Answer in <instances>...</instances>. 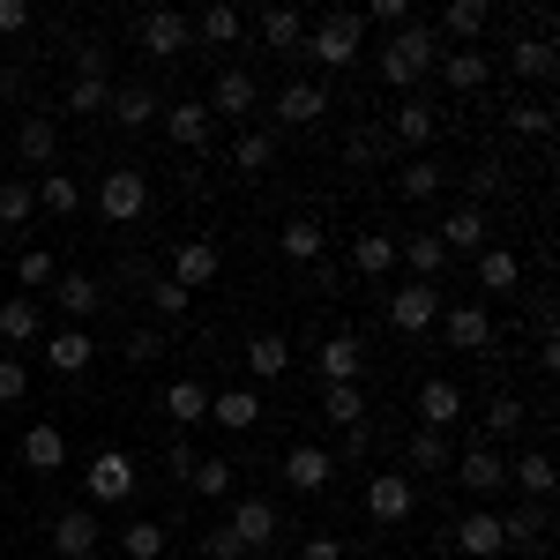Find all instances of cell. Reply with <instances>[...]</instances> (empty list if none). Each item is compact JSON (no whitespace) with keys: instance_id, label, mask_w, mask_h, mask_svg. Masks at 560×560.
I'll return each mask as SVG.
<instances>
[{"instance_id":"1","label":"cell","mask_w":560,"mask_h":560,"mask_svg":"<svg viewBox=\"0 0 560 560\" xmlns=\"http://www.w3.org/2000/svg\"><path fill=\"white\" fill-rule=\"evenodd\" d=\"M427 68H441V38H433L427 23L388 31V52H382V83H388V90H411Z\"/></svg>"},{"instance_id":"2","label":"cell","mask_w":560,"mask_h":560,"mask_svg":"<svg viewBox=\"0 0 560 560\" xmlns=\"http://www.w3.org/2000/svg\"><path fill=\"white\" fill-rule=\"evenodd\" d=\"M359 38H366V15H322V23H306L300 52H306V60L345 68V60H359Z\"/></svg>"},{"instance_id":"3","label":"cell","mask_w":560,"mask_h":560,"mask_svg":"<svg viewBox=\"0 0 560 560\" xmlns=\"http://www.w3.org/2000/svg\"><path fill=\"white\" fill-rule=\"evenodd\" d=\"M142 210H150V179L135 173V165L97 179V217H105V224H135Z\"/></svg>"},{"instance_id":"4","label":"cell","mask_w":560,"mask_h":560,"mask_svg":"<svg viewBox=\"0 0 560 560\" xmlns=\"http://www.w3.org/2000/svg\"><path fill=\"white\" fill-rule=\"evenodd\" d=\"M83 493H90V509H120V501H135V464L120 456V448H105V456H90V471H83Z\"/></svg>"},{"instance_id":"5","label":"cell","mask_w":560,"mask_h":560,"mask_svg":"<svg viewBox=\"0 0 560 560\" xmlns=\"http://www.w3.org/2000/svg\"><path fill=\"white\" fill-rule=\"evenodd\" d=\"M433 322H441V292L419 284V277L396 284V300H388V329H396V337H419V329H433Z\"/></svg>"},{"instance_id":"6","label":"cell","mask_w":560,"mask_h":560,"mask_svg":"<svg viewBox=\"0 0 560 560\" xmlns=\"http://www.w3.org/2000/svg\"><path fill=\"white\" fill-rule=\"evenodd\" d=\"M366 516H374V523H411V516H419V486H411L404 471L366 478Z\"/></svg>"},{"instance_id":"7","label":"cell","mask_w":560,"mask_h":560,"mask_svg":"<svg viewBox=\"0 0 560 560\" xmlns=\"http://www.w3.org/2000/svg\"><path fill=\"white\" fill-rule=\"evenodd\" d=\"M224 530H232L247 553H261V546H277L284 523H277V501H255V493H247V501H232V523H224Z\"/></svg>"},{"instance_id":"8","label":"cell","mask_w":560,"mask_h":560,"mask_svg":"<svg viewBox=\"0 0 560 560\" xmlns=\"http://www.w3.org/2000/svg\"><path fill=\"white\" fill-rule=\"evenodd\" d=\"M217 269H224V255H217L210 240H179L173 247V284L187 292V300H195L202 284H217Z\"/></svg>"},{"instance_id":"9","label":"cell","mask_w":560,"mask_h":560,"mask_svg":"<svg viewBox=\"0 0 560 560\" xmlns=\"http://www.w3.org/2000/svg\"><path fill=\"white\" fill-rule=\"evenodd\" d=\"M97 509H68V516H52V553L60 560H97Z\"/></svg>"},{"instance_id":"10","label":"cell","mask_w":560,"mask_h":560,"mask_svg":"<svg viewBox=\"0 0 560 560\" xmlns=\"http://www.w3.org/2000/svg\"><path fill=\"white\" fill-rule=\"evenodd\" d=\"M314 366H322V388L359 382V366H366V345H359L351 329H337V337H322V351H314Z\"/></svg>"},{"instance_id":"11","label":"cell","mask_w":560,"mask_h":560,"mask_svg":"<svg viewBox=\"0 0 560 560\" xmlns=\"http://www.w3.org/2000/svg\"><path fill=\"white\" fill-rule=\"evenodd\" d=\"M284 486H292V493H322V486H329V478H337V456H329V448H314V441H300V448H292V456H284Z\"/></svg>"},{"instance_id":"12","label":"cell","mask_w":560,"mask_h":560,"mask_svg":"<svg viewBox=\"0 0 560 560\" xmlns=\"http://www.w3.org/2000/svg\"><path fill=\"white\" fill-rule=\"evenodd\" d=\"M210 120H240V113H255V75L247 68H217V83H210Z\"/></svg>"},{"instance_id":"13","label":"cell","mask_w":560,"mask_h":560,"mask_svg":"<svg viewBox=\"0 0 560 560\" xmlns=\"http://www.w3.org/2000/svg\"><path fill=\"white\" fill-rule=\"evenodd\" d=\"M433 128H441V113H433L427 97H404V105L388 113V142H396V150H427Z\"/></svg>"},{"instance_id":"14","label":"cell","mask_w":560,"mask_h":560,"mask_svg":"<svg viewBox=\"0 0 560 560\" xmlns=\"http://www.w3.org/2000/svg\"><path fill=\"white\" fill-rule=\"evenodd\" d=\"M187 38H195V23H187V15H173V8L142 15V52H150V60H179V52H187Z\"/></svg>"},{"instance_id":"15","label":"cell","mask_w":560,"mask_h":560,"mask_svg":"<svg viewBox=\"0 0 560 560\" xmlns=\"http://www.w3.org/2000/svg\"><path fill=\"white\" fill-rule=\"evenodd\" d=\"M433 240H441V255H478V247H486V210H478V202H456V210L441 217Z\"/></svg>"},{"instance_id":"16","label":"cell","mask_w":560,"mask_h":560,"mask_svg":"<svg viewBox=\"0 0 560 560\" xmlns=\"http://www.w3.org/2000/svg\"><path fill=\"white\" fill-rule=\"evenodd\" d=\"M441 329H448V345H456V351H486V345H493V314H486L478 300L441 306Z\"/></svg>"},{"instance_id":"17","label":"cell","mask_w":560,"mask_h":560,"mask_svg":"<svg viewBox=\"0 0 560 560\" xmlns=\"http://www.w3.org/2000/svg\"><path fill=\"white\" fill-rule=\"evenodd\" d=\"M45 300H60V314H75V329H83L90 314L105 306V284H97V277H83V269H60V284H52Z\"/></svg>"},{"instance_id":"18","label":"cell","mask_w":560,"mask_h":560,"mask_svg":"<svg viewBox=\"0 0 560 560\" xmlns=\"http://www.w3.org/2000/svg\"><path fill=\"white\" fill-rule=\"evenodd\" d=\"M448 471H456V486H464V493H493V486H509V464H501V448H464Z\"/></svg>"},{"instance_id":"19","label":"cell","mask_w":560,"mask_h":560,"mask_svg":"<svg viewBox=\"0 0 560 560\" xmlns=\"http://www.w3.org/2000/svg\"><path fill=\"white\" fill-rule=\"evenodd\" d=\"M165 135H173L179 150H202V142L217 135L210 105H202V97H179V105H165Z\"/></svg>"},{"instance_id":"20","label":"cell","mask_w":560,"mask_h":560,"mask_svg":"<svg viewBox=\"0 0 560 560\" xmlns=\"http://www.w3.org/2000/svg\"><path fill=\"white\" fill-rule=\"evenodd\" d=\"M456 419H464V388L456 382H427L419 388V427L427 433H448Z\"/></svg>"},{"instance_id":"21","label":"cell","mask_w":560,"mask_h":560,"mask_svg":"<svg viewBox=\"0 0 560 560\" xmlns=\"http://www.w3.org/2000/svg\"><path fill=\"white\" fill-rule=\"evenodd\" d=\"M210 419L224 433H247L261 419V396H255V388H210Z\"/></svg>"},{"instance_id":"22","label":"cell","mask_w":560,"mask_h":560,"mask_svg":"<svg viewBox=\"0 0 560 560\" xmlns=\"http://www.w3.org/2000/svg\"><path fill=\"white\" fill-rule=\"evenodd\" d=\"M322 113H329V90L322 83H284L277 90V120H284V128H306V120H322Z\"/></svg>"},{"instance_id":"23","label":"cell","mask_w":560,"mask_h":560,"mask_svg":"<svg viewBox=\"0 0 560 560\" xmlns=\"http://www.w3.org/2000/svg\"><path fill=\"white\" fill-rule=\"evenodd\" d=\"M90 359H97V337H90V329H60V337H45V366H52V374H83Z\"/></svg>"},{"instance_id":"24","label":"cell","mask_w":560,"mask_h":560,"mask_svg":"<svg viewBox=\"0 0 560 560\" xmlns=\"http://www.w3.org/2000/svg\"><path fill=\"white\" fill-rule=\"evenodd\" d=\"M240 359H247V374H255V382H277V374L292 366V345H284V329H261V337H247Z\"/></svg>"},{"instance_id":"25","label":"cell","mask_w":560,"mask_h":560,"mask_svg":"<svg viewBox=\"0 0 560 560\" xmlns=\"http://www.w3.org/2000/svg\"><path fill=\"white\" fill-rule=\"evenodd\" d=\"M23 464H31L38 478H52L60 464H68V441H60V427H52V419H38V427L23 433Z\"/></svg>"},{"instance_id":"26","label":"cell","mask_w":560,"mask_h":560,"mask_svg":"<svg viewBox=\"0 0 560 560\" xmlns=\"http://www.w3.org/2000/svg\"><path fill=\"white\" fill-rule=\"evenodd\" d=\"M456 553L493 560V553H501V516H486V509H471V516H456Z\"/></svg>"},{"instance_id":"27","label":"cell","mask_w":560,"mask_h":560,"mask_svg":"<svg viewBox=\"0 0 560 560\" xmlns=\"http://www.w3.org/2000/svg\"><path fill=\"white\" fill-rule=\"evenodd\" d=\"M441 75H448V90H456V97H471V90L493 83V60H486V52H471V45H456V52L441 60Z\"/></svg>"},{"instance_id":"28","label":"cell","mask_w":560,"mask_h":560,"mask_svg":"<svg viewBox=\"0 0 560 560\" xmlns=\"http://www.w3.org/2000/svg\"><path fill=\"white\" fill-rule=\"evenodd\" d=\"M255 31H261V45H269V52H300L306 15H300V8H261V15H255Z\"/></svg>"},{"instance_id":"29","label":"cell","mask_w":560,"mask_h":560,"mask_svg":"<svg viewBox=\"0 0 560 560\" xmlns=\"http://www.w3.org/2000/svg\"><path fill=\"white\" fill-rule=\"evenodd\" d=\"M158 404H165L173 427H202V419H210V382H173Z\"/></svg>"},{"instance_id":"30","label":"cell","mask_w":560,"mask_h":560,"mask_svg":"<svg viewBox=\"0 0 560 560\" xmlns=\"http://www.w3.org/2000/svg\"><path fill=\"white\" fill-rule=\"evenodd\" d=\"M516 277H523V261H516V247H478V292H516Z\"/></svg>"},{"instance_id":"31","label":"cell","mask_w":560,"mask_h":560,"mask_svg":"<svg viewBox=\"0 0 560 560\" xmlns=\"http://www.w3.org/2000/svg\"><path fill=\"white\" fill-rule=\"evenodd\" d=\"M509 68H516L523 83H546V75H553V38H546V31L516 38V45H509Z\"/></svg>"},{"instance_id":"32","label":"cell","mask_w":560,"mask_h":560,"mask_svg":"<svg viewBox=\"0 0 560 560\" xmlns=\"http://www.w3.org/2000/svg\"><path fill=\"white\" fill-rule=\"evenodd\" d=\"M546 530H553L546 501H523V509H509V516H501V546H538Z\"/></svg>"},{"instance_id":"33","label":"cell","mask_w":560,"mask_h":560,"mask_svg":"<svg viewBox=\"0 0 560 560\" xmlns=\"http://www.w3.org/2000/svg\"><path fill=\"white\" fill-rule=\"evenodd\" d=\"M441 165H433V158H404V165H396V195H404V202H433V195H441Z\"/></svg>"},{"instance_id":"34","label":"cell","mask_w":560,"mask_h":560,"mask_svg":"<svg viewBox=\"0 0 560 560\" xmlns=\"http://www.w3.org/2000/svg\"><path fill=\"white\" fill-rule=\"evenodd\" d=\"M486 23H493L486 0H448V15H441V31H448L456 45H478V38H486Z\"/></svg>"},{"instance_id":"35","label":"cell","mask_w":560,"mask_h":560,"mask_svg":"<svg viewBox=\"0 0 560 560\" xmlns=\"http://www.w3.org/2000/svg\"><path fill=\"white\" fill-rule=\"evenodd\" d=\"M68 113H75V120H105V113H113V83H105V75H75V83H68Z\"/></svg>"},{"instance_id":"36","label":"cell","mask_w":560,"mask_h":560,"mask_svg":"<svg viewBox=\"0 0 560 560\" xmlns=\"http://www.w3.org/2000/svg\"><path fill=\"white\" fill-rule=\"evenodd\" d=\"M351 269H359V277H388V269H396V240H388V232H359V240H351Z\"/></svg>"},{"instance_id":"37","label":"cell","mask_w":560,"mask_h":560,"mask_svg":"<svg viewBox=\"0 0 560 560\" xmlns=\"http://www.w3.org/2000/svg\"><path fill=\"white\" fill-rule=\"evenodd\" d=\"M15 142H23V158H31V165H38V173H52V158H60V128H52V120H45V113H31V120H23V135H15Z\"/></svg>"},{"instance_id":"38","label":"cell","mask_w":560,"mask_h":560,"mask_svg":"<svg viewBox=\"0 0 560 560\" xmlns=\"http://www.w3.org/2000/svg\"><path fill=\"white\" fill-rule=\"evenodd\" d=\"M396 255L411 261V277H419V284H433V277L448 269V255H441V240H433V232H411V240H396Z\"/></svg>"},{"instance_id":"39","label":"cell","mask_w":560,"mask_h":560,"mask_svg":"<svg viewBox=\"0 0 560 560\" xmlns=\"http://www.w3.org/2000/svg\"><path fill=\"white\" fill-rule=\"evenodd\" d=\"M509 478H516L530 501H546V493H553V456H546V448H523L516 464H509Z\"/></svg>"},{"instance_id":"40","label":"cell","mask_w":560,"mask_h":560,"mask_svg":"<svg viewBox=\"0 0 560 560\" xmlns=\"http://www.w3.org/2000/svg\"><path fill=\"white\" fill-rule=\"evenodd\" d=\"M31 210H38V187L31 179H0V232H23Z\"/></svg>"},{"instance_id":"41","label":"cell","mask_w":560,"mask_h":560,"mask_svg":"<svg viewBox=\"0 0 560 560\" xmlns=\"http://www.w3.org/2000/svg\"><path fill=\"white\" fill-rule=\"evenodd\" d=\"M31 187H38V210H52V217H75V210H83V187H75L68 173H38Z\"/></svg>"},{"instance_id":"42","label":"cell","mask_w":560,"mask_h":560,"mask_svg":"<svg viewBox=\"0 0 560 560\" xmlns=\"http://www.w3.org/2000/svg\"><path fill=\"white\" fill-rule=\"evenodd\" d=\"M113 120H120V128H150V120H158V90H142V83L113 90Z\"/></svg>"},{"instance_id":"43","label":"cell","mask_w":560,"mask_h":560,"mask_svg":"<svg viewBox=\"0 0 560 560\" xmlns=\"http://www.w3.org/2000/svg\"><path fill=\"white\" fill-rule=\"evenodd\" d=\"M240 31H247V15H240V8H224V0H217V8H202V23H195V38L217 45V52L240 38Z\"/></svg>"},{"instance_id":"44","label":"cell","mask_w":560,"mask_h":560,"mask_svg":"<svg viewBox=\"0 0 560 560\" xmlns=\"http://www.w3.org/2000/svg\"><path fill=\"white\" fill-rule=\"evenodd\" d=\"M322 419H337V427H366V396H359V382L322 388Z\"/></svg>"},{"instance_id":"45","label":"cell","mask_w":560,"mask_h":560,"mask_svg":"<svg viewBox=\"0 0 560 560\" xmlns=\"http://www.w3.org/2000/svg\"><path fill=\"white\" fill-rule=\"evenodd\" d=\"M120 553H128V560H165V523L135 516L128 530H120Z\"/></svg>"},{"instance_id":"46","label":"cell","mask_w":560,"mask_h":560,"mask_svg":"<svg viewBox=\"0 0 560 560\" xmlns=\"http://www.w3.org/2000/svg\"><path fill=\"white\" fill-rule=\"evenodd\" d=\"M404 464H411V471H448V464H456V456H448V433H411V448H404Z\"/></svg>"},{"instance_id":"47","label":"cell","mask_w":560,"mask_h":560,"mask_svg":"<svg viewBox=\"0 0 560 560\" xmlns=\"http://www.w3.org/2000/svg\"><path fill=\"white\" fill-rule=\"evenodd\" d=\"M277 247L292 261H322V224H314V217H292V224L277 232Z\"/></svg>"},{"instance_id":"48","label":"cell","mask_w":560,"mask_h":560,"mask_svg":"<svg viewBox=\"0 0 560 560\" xmlns=\"http://www.w3.org/2000/svg\"><path fill=\"white\" fill-rule=\"evenodd\" d=\"M15 277H23V292H31V300H45V292L60 284V261L45 255V247H31V255L15 261Z\"/></svg>"},{"instance_id":"49","label":"cell","mask_w":560,"mask_h":560,"mask_svg":"<svg viewBox=\"0 0 560 560\" xmlns=\"http://www.w3.org/2000/svg\"><path fill=\"white\" fill-rule=\"evenodd\" d=\"M38 306L45 300H8L0 306V337H8V345H31V337H38Z\"/></svg>"},{"instance_id":"50","label":"cell","mask_w":560,"mask_h":560,"mask_svg":"<svg viewBox=\"0 0 560 560\" xmlns=\"http://www.w3.org/2000/svg\"><path fill=\"white\" fill-rule=\"evenodd\" d=\"M509 135H523V142H538V135H553V113H546L538 97H516V105H509Z\"/></svg>"},{"instance_id":"51","label":"cell","mask_w":560,"mask_h":560,"mask_svg":"<svg viewBox=\"0 0 560 560\" xmlns=\"http://www.w3.org/2000/svg\"><path fill=\"white\" fill-rule=\"evenodd\" d=\"M232 464H224V456H210V464H195V478H187V486H195V493H202V501H224V493H232Z\"/></svg>"},{"instance_id":"52","label":"cell","mask_w":560,"mask_h":560,"mask_svg":"<svg viewBox=\"0 0 560 560\" xmlns=\"http://www.w3.org/2000/svg\"><path fill=\"white\" fill-rule=\"evenodd\" d=\"M269 158H277L269 135H240V142H232V165H240V173H269Z\"/></svg>"},{"instance_id":"53","label":"cell","mask_w":560,"mask_h":560,"mask_svg":"<svg viewBox=\"0 0 560 560\" xmlns=\"http://www.w3.org/2000/svg\"><path fill=\"white\" fill-rule=\"evenodd\" d=\"M478 427L493 433V441H509V433L523 427V404H516V396H493V404H486V419H478Z\"/></svg>"},{"instance_id":"54","label":"cell","mask_w":560,"mask_h":560,"mask_svg":"<svg viewBox=\"0 0 560 560\" xmlns=\"http://www.w3.org/2000/svg\"><path fill=\"white\" fill-rule=\"evenodd\" d=\"M23 388H31V366L23 359H0V404H23Z\"/></svg>"},{"instance_id":"55","label":"cell","mask_w":560,"mask_h":560,"mask_svg":"<svg viewBox=\"0 0 560 560\" xmlns=\"http://www.w3.org/2000/svg\"><path fill=\"white\" fill-rule=\"evenodd\" d=\"M202 560H247V546H240V538H232V530L217 523L210 538H202Z\"/></svg>"},{"instance_id":"56","label":"cell","mask_w":560,"mask_h":560,"mask_svg":"<svg viewBox=\"0 0 560 560\" xmlns=\"http://www.w3.org/2000/svg\"><path fill=\"white\" fill-rule=\"evenodd\" d=\"M150 300H158V314H165V322H179V314H187V292H179L173 277H165V284H158V292H150Z\"/></svg>"},{"instance_id":"57","label":"cell","mask_w":560,"mask_h":560,"mask_svg":"<svg viewBox=\"0 0 560 560\" xmlns=\"http://www.w3.org/2000/svg\"><path fill=\"white\" fill-rule=\"evenodd\" d=\"M15 31H31V8L23 0H0V38H15Z\"/></svg>"},{"instance_id":"58","label":"cell","mask_w":560,"mask_h":560,"mask_svg":"<svg viewBox=\"0 0 560 560\" xmlns=\"http://www.w3.org/2000/svg\"><path fill=\"white\" fill-rule=\"evenodd\" d=\"M128 359H165V337H158V329H135V337H128Z\"/></svg>"},{"instance_id":"59","label":"cell","mask_w":560,"mask_h":560,"mask_svg":"<svg viewBox=\"0 0 560 560\" xmlns=\"http://www.w3.org/2000/svg\"><path fill=\"white\" fill-rule=\"evenodd\" d=\"M374 23H388V31H404V23H411V0H374Z\"/></svg>"},{"instance_id":"60","label":"cell","mask_w":560,"mask_h":560,"mask_svg":"<svg viewBox=\"0 0 560 560\" xmlns=\"http://www.w3.org/2000/svg\"><path fill=\"white\" fill-rule=\"evenodd\" d=\"M300 560H345V546H337V538H306Z\"/></svg>"},{"instance_id":"61","label":"cell","mask_w":560,"mask_h":560,"mask_svg":"<svg viewBox=\"0 0 560 560\" xmlns=\"http://www.w3.org/2000/svg\"><path fill=\"white\" fill-rule=\"evenodd\" d=\"M165 471H173V478H195V448H165Z\"/></svg>"}]
</instances>
